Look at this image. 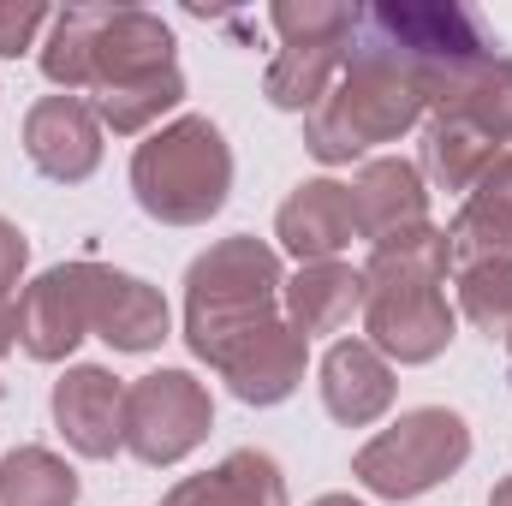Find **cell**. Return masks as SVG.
Returning a JSON list of instances; mask_svg holds the SVG:
<instances>
[{
	"label": "cell",
	"instance_id": "obj_22",
	"mask_svg": "<svg viewBox=\"0 0 512 506\" xmlns=\"http://www.w3.org/2000/svg\"><path fill=\"white\" fill-rule=\"evenodd\" d=\"M453 256L441 227H411L387 245H370L364 256V286H447Z\"/></svg>",
	"mask_w": 512,
	"mask_h": 506
},
{
	"label": "cell",
	"instance_id": "obj_7",
	"mask_svg": "<svg viewBox=\"0 0 512 506\" xmlns=\"http://www.w3.org/2000/svg\"><path fill=\"white\" fill-rule=\"evenodd\" d=\"M96 280L102 262H60L48 274H36L18 292V346L36 364H66L96 322Z\"/></svg>",
	"mask_w": 512,
	"mask_h": 506
},
{
	"label": "cell",
	"instance_id": "obj_8",
	"mask_svg": "<svg viewBox=\"0 0 512 506\" xmlns=\"http://www.w3.org/2000/svg\"><path fill=\"white\" fill-rule=\"evenodd\" d=\"M459 334L441 286H364V340L387 364H435Z\"/></svg>",
	"mask_w": 512,
	"mask_h": 506
},
{
	"label": "cell",
	"instance_id": "obj_12",
	"mask_svg": "<svg viewBox=\"0 0 512 506\" xmlns=\"http://www.w3.org/2000/svg\"><path fill=\"white\" fill-rule=\"evenodd\" d=\"M352 221H358V239L387 245L411 227H429V179L417 173V161L405 155H376L352 173Z\"/></svg>",
	"mask_w": 512,
	"mask_h": 506
},
{
	"label": "cell",
	"instance_id": "obj_18",
	"mask_svg": "<svg viewBox=\"0 0 512 506\" xmlns=\"http://www.w3.org/2000/svg\"><path fill=\"white\" fill-rule=\"evenodd\" d=\"M280 316L304 340L352 328V316H364V268H352V262H304L280 292Z\"/></svg>",
	"mask_w": 512,
	"mask_h": 506
},
{
	"label": "cell",
	"instance_id": "obj_10",
	"mask_svg": "<svg viewBox=\"0 0 512 506\" xmlns=\"http://www.w3.org/2000/svg\"><path fill=\"white\" fill-rule=\"evenodd\" d=\"M24 155L54 185H84L102 167V120L84 96H42L24 114Z\"/></svg>",
	"mask_w": 512,
	"mask_h": 506
},
{
	"label": "cell",
	"instance_id": "obj_26",
	"mask_svg": "<svg viewBox=\"0 0 512 506\" xmlns=\"http://www.w3.org/2000/svg\"><path fill=\"white\" fill-rule=\"evenodd\" d=\"M447 256H453V274L483 268V262H512V215H495L465 197V209L447 227Z\"/></svg>",
	"mask_w": 512,
	"mask_h": 506
},
{
	"label": "cell",
	"instance_id": "obj_11",
	"mask_svg": "<svg viewBox=\"0 0 512 506\" xmlns=\"http://www.w3.org/2000/svg\"><path fill=\"white\" fill-rule=\"evenodd\" d=\"M54 429L78 459H114L126 447V381L102 364H72L54 381Z\"/></svg>",
	"mask_w": 512,
	"mask_h": 506
},
{
	"label": "cell",
	"instance_id": "obj_33",
	"mask_svg": "<svg viewBox=\"0 0 512 506\" xmlns=\"http://www.w3.org/2000/svg\"><path fill=\"white\" fill-rule=\"evenodd\" d=\"M310 506H364V501H358V495H316Z\"/></svg>",
	"mask_w": 512,
	"mask_h": 506
},
{
	"label": "cell",
	"instance_id": "obj_1",
	"mask_svg": "<svg viewBox=\"0 0 512 506\" xmlns=\"http://www.w3.org/2000/svg\"><path fill=\"white\" fill-rule=\"evenodd\" d=\"M346 48H364L387 66H399L423 90L429 108H441L477 66L495 60L489 24L471 6H453V0H376V6H358V24H352Z\"/></svg>",
	"mask_w": 512,
	"mask_h": 506
},
{
	"label": "cell",
	"instance_id": "obj_29",
	"mask_svg": "<svg viewBox=\"0 0 512 506\" xmlns=\"http://www.w3.org/2000/svg\"><path fill=\"white\" fill-rule=\"evenodd\" d=\"M471 203H483V209H495V215H512V149H501V155L489 161V173L477 179Z\"/></svg>",
	"mask_w": 512,
	"mask_h": 506
},
{
	"label": "cell",
	"instance_id": "obj_19",
	"mask_svg": "<svg viewBox=\"0 0 512 506\" xmlns=\"http://www.w3.org/2000/svg\"><path fill=\"white\" fill-rule=\"evenodd\" d=\"M161 506H286V477L262 447H233L215 471L173 483Z\"/></svg>",
	"mask_w": 512,
	"mask_h": 506
},
{
	"label": "cell",
	"instance_id": "obj_3",
	"mask_svg": "<svg viewBox=\"0 0 512 506\" xmlns=\"http://www.w3.org/2000/svg\"><path fill=\"white\" fill-rule=\"evenodd\" d=\"M131 197L161 227H203L233 197V149L209 114H179L131 149Z\"/></svg>",
	"mask_w": 512,
	"mask_h": 506
},
{
	"label": "cell",
	"instance_id": "obj_6",
	"mask_svg": "<svg viewBox=\"0 0 512 506\" xmlns=\"http://www.w3.org/2000/svg\"><path fill=\"white\" fill-rule=\"evenodd\" d=\"M215 429V399L191 370H149L126 387V453L161 471L191 459Z\"/></svg>",
	"mask_w": 512,
	"mask_h": 506
},
{
	"label": "cell",
	"instance_id": "obj_2",
	"mask_svg": "<svg viewBox=\"0 0 512 506\" xmlns=\"http://www.w3.org/2000/svg\"><path fill=\"white\" fill-rule=\"evenodd\" d=\"M280 292H286V268L274 245H262L251 233L209 245L185 268V346L209 370H221L233 346L280 322Z\"/></svg>",
	"mask_w": 512,
	"mask_h": 506
},
{
	"label": "cell",
	"instance_id": "obj_30",
	"mask_svg": "<svg viewBox=\"0 0 512 506\" xmlns=\"http://www.w3.org/2000/svg\"><path fill=\"white\" fill-rule=\"evenodd\" d=\"M24 268H30V239H24V233L0 215V298L24 280Z\"/></svg>",
	"mask_w": 512,
	"mask_h": 506
},
{
	"label": "cell",
	"instance_id": "obj_5",
	"mask_svg": "<svg viewBox=\"0 0 512 506\" xmlns=\"http://www.w3.org/2000/svg\"><path fill=\"white\" fill-rule=\"evenodd\" d=\"M465 459H471V423L453 405H411L376 441L358 447L352 477L382 501H417L447 477H459Z\"/></svg>",
	"mask_w": 512,
	"mask_h": 506
},
{
	"label": "cell",
	"instance_id": "obj_4",
	"mask_svg": "<svg viewBox=\"0 0 512 506\" xmlns=\"http://www.w3.org/2000/svg\"><path fill=\"white\" fill-rule=\"evenodd\" d=\"M429 114L423 90L364 48H346V72L316 114H304V149L322 167H352L376 143H393Z\"/></svg>",
	"mask_w": 512,
	"mask_h": 506
},
{
	"label": "cell",
	"instance_id": "obj_24",
	"mask_svg": "<svg viewBox=\"0 0 512 506\" xmlns=\"http://www.w3.org/2000/svg\"><path fill=\"white\" fill-rule=\"evenodd\" d=\"M435 120H465V126H477L483 137H495V143H512V60H489V66H477L441 108H429Z\"/></svg>",
	"mask_w": 512,
	"mask_h": 506
},
{
	"label": "cell",
	"instance_id": "obj_21",
	"mask_svg": "<svg viewBox=\"0 0 512 506\" xmlns=\"http://www.w3.org/2000/svg\"><path fill=\"white\" fill-rule=\"evenodd\" d=\"M102 12H108V6H66V12H54V24H48V42L36 48V66H42V78H48L60 96H90V60H96Z\"/></svg>",
	"mask_w": 512,
	"mask_h": 506
},
{
	"label": "cell",
	"instance_id": "obj_14",
	"mask_svg": "<svg viewBox=\"0 0 512 506\" xmlns=\"http://www.w3.org/2000/svg\"><path fill=\"white\" fill-rule=\"evenodd\" d=\"M304 364H310V340L280 316L262 334H251L245 346H233L215 376L227 381L233 399H245V405H286L298 393V381H304Z\"/></svg>",
	"mask_w": 512,
	"mask_h": 506
},
{
	"label": "cell",
	"instance_id": "obj_32",
	"mask_svg": "<svg viewBox=\"0 0 512 506\" xmlns=\"http://www.w3.org/2000/svg\"><path fill=\"white\" fill-rule=\"evenodd\" d=\"M489 506H512V477H501V483L489 489Z\"/></svg>",
	"mask_w": 512,
	"mask_h": 506
},
{
	"label": "cell",
	"instance_id": "obj_13",
	"mask_svg": "<svg viewBox=\"0 0 512 506\" xmlns=\"http://www.w3.org/2000/svg\"><path fill=\"white\" fill-rule=\"evenodd\" d=\"M274 239L280 251L304 262H340V251L358 239V221H352V191L340 179H304L280 215H274Z\"/></svg>",
	"mask_w": 512,
	"mask_h": 506
},
{
	"label": "cell",
	"instance_id": "obj_17",
	"mask_svg": "<svg viewBox=\"0 0 512 506\" xmlns=\"http://www.w3.org/2000/svg\"><path fill=\"white\" fill-rule=\"evenodd\" d=\"M346 42L352 36H286L262 72V96L286 114H316L346 72Z\"/></svg>",
	"mask_w": 512,
	"mask_h": 506
},
{
	"label": "cell",
	"instance_id": "obj_9",
	"mask_svg": "<svg viewBox=\"0 0 512 506\" xmlns=\"http://www.w3.org/2000/svg\"><path fill=\"white\" fill-rule=\"evenodd\" d=\"M173 30L161 12H143V6H108L102 12V30H96V60H90V96H114L131 84H149L161 72H179L173 60ZM84 96V102H90Z\"/></svg>",
	"mask_w": 512,
	"mask_h": 506
},
{
	"label": "cell",
	"instance_id": "obj_34",
	"mask_svg": "<svg viewBox=\"0 0 512 506\" xmlns=\"http://www.w3.org/2000/svg\"><path fill=\"white\" fill-rule=\"evenodd\" d=\"M507 346H512V340H507Z\"/></svg>",
	"mask_w": 512,
	"mask_h": 506
},
{
	"label": "cell",
	"instance_id": "obj_16",
	"mask_svg": "<svg viewBox=\"0 0 512 506\" xmlns=\"http://www.w3.org/2000/svg\"><path fill=\"white\" fill-rule=\"evenodd\" d=\"M90 334L108 340V346L126 352V358H143V352H155V346L173 334V310H167V298H161L149 280H137L126 268H102Z\"/></svg>",
	"mask_w": 512,
	"mask_h": 506
},
{
	"label": "cell",
	"instance_id": "obj_15",
	"mask_svg": "<svg viewBox=\"0 0 512 506\" xmlns=\"http://www.w3.org/2000/svg\"><path fill=\"white\" fill-rule=\"evenodd\" d=\"M316 387H322V405H328V417L334 423H346V429H370V423H382L387 411H393V364H387L382 352L370 346V340H334L328 352H322V370H316Z\"/></svg>",
	"mask_w": 512,
	"mask_h": 506
},
{
	"label": "cell",
	"instance_id": "obj_31",
	"mask_svg": "<svg viewBox=\"0 0 512 506\" xmlns=\"http://www.w3.org/2000/svg\"><path fill=\"white\" fill-rule=\"evenodd\" d=\"M18 346V304L12 298H0V358Z\"/></svg>",
	"mask_w": 512,
	"mask_h": 506
},
{
	"label": "cell",
	"instance_id": "obj_28",
	"mask_svg": "<svg viewBox=\"0 0 512 506\" xmlns=\"http://www.w3.org/2000/svg\"><path fill=\"white\" fill-rule=\"evenodd\" d=\"M48 24H54V12L42 0H0V60L30 54Z\"/></svg>",
	"mask_w": 512,
	"mask_h": 506
},
{
	"label": "cell",
	"instance_id": "obj_25",
	"mask_svg": "<svg viewBox=\"0 0 512 506\" xmlns=\"http://www.w3.org/2000/svg\"><path fill=\"white\" fill-rule=\"evenodd\" d=\"M459 316L489 334V340H512V262H483V268H459Z\"/></svg>",
	"mask_w": 512,
	"mask_h": 506
},
{
	"label": "cell",
	"instance_id": "obj_27",
	"mask_svg": "<svg viewBox=\"0 0 512 506\" xmlns=\"http://www.w3.org/2000/svg\"><path fill=\"white\" fill-rule=\"evenodd\" d=\"M268 24L280 42L286 36H352L358 6H346V0H274Z\"/></svg>",
	"mask_w": 512,
	"mask_h": 506
},
{
	"label": "cell",
	"instance_id": "obj_20",
	"mask_svg": "<svg viewBox=\"0 0 512 506\" xmlns=\"http://www.w3.org/2000/svg\"><path fill=\"white\" fill-rule=\"evenodd\" d=\"M495 155H501V143L483 137L477 126H465V120H429L423 126V161H417V173L435 179L441 191H477V179L489 173Z\"/></svg>",
	"mask_w": 512,
	"mask_h": 506
},
{
	"label": "cell",
	"instance_id": "obj_23",
	"mask_svg": "<svg viewBox=\"0 0 512 506\" xmlns=\"http://www.w3.org/2000/svg\"><path fill=\"white\" fill-rule=\"evenodd\" d=\"M0 506H78V471L48 447H12L0 459Z\"/></svg>",
	"mask_w": 512,
	"mask_h": 506
}]
</instances>
